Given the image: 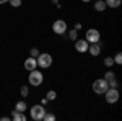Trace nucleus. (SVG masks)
Instances as JSON below:
<instances>
[{"mask_svg": "<svg viewBox=\"0 0 122 121\" xmlns=\"http://www.w3.org/2000/svg\"><path fill=\"white\" fill-rule=\"evenodd\" d=\"M85 39L90 43V44H93V43H99V39H101V35H99V31L96 28H90L86 29V36Z\"/></svg>", "mask_w": 122, "mask_h": 121, "instance_id": "obj_7", "label": "nucleus"}, {"mask_svg": "<svg viewBox=\"0 0 122 121\" xmlns=\"http://www.w3.org/2000/svg\"><path fill=\"white\" fill-rule=\"evenodd\" d=\"M51 2H52V3H54V5H57V3H59V2H60V0H51Z\"/></svg>", "mask_w": 122, "mask_h": 121, "instance_id": "obj_26", "label": "nucleus"}, {"mask_svg": "<svg viewBox=\"0 0 122 121\" xmlns=\"http://www.w3.org/2000/svg\"><path fill=\"white\" fill-rule=\"evenodd\" d=\"M28 82H29V85H33V87H39V85L44 82V74H42L41 70H38V67H36V69L29 70Z\"/></svg>", "mask_w": 122, "mask_h": 121, "instance_id": "obj_1", "label": "nucleus"}, {"mask_svg": "<svg viewBox=\"0 0 122 121\" xmlns=\"http://www.w3.org/2000/svg\"><path fill=\"white\" fill-rule=\"evenodd\" d=\"M47 110L44 108V105L39 103V105H34V106L29 110V115H31V118H33L34 121H41L42 118H44V113Z\"/></svg>", "mask_w": 122, "mask_h": 121, "instance_id": "obj_3", "label": "nucleus"}, {"mask_svg": "<svg viewBox=\"0 0 122 121\" xmlns=\"http://www.w3.org/2000/svg\"><path fill=\"white\" fill-rule=\"evenodd\" d=\"M103 79L106 80V82H107V84H109L111 80H114V79H116V74H114L112 70H106V74H104Z\"/></svg>", "mask_w": 122, "mask_h": 121, "instance_id": "obj_15", "label": "nucleus"}, {"mask_svg": "<svg viewBox=\"0 0 122 121\" xmlns=\"http://www.w3.org/2000/svg\"><path fill=\"white\" fill-rule=\"evenodd\" d=\"M8 0H0V5H3V3H7Z\"/></svg>", "mask_w": 122, "mask_h": 121, "instance_id": "obj_27", "label": "nucleus"}, {"mask_svg": "<svg viewBox=\"0 0 122 121\" xmlns=\"http://www.w3.org/2000/svg\"><path fill=\"white\" fill-rule=\"evenodd\" d=\"M103 95H104L106 102L109 103V105L117 103V102H119V97H121V95H119V90H117V88H114V87H109V88H107Z\"/></svg>", "mask_w": 122, "mask_h": 121, "instance_id": "obj_4", "label": "nucleus"}, {"mask_svg": "<svg viewBox=\"0 0 122 121\" xmlns=\"http://www.w3.org/2000/svg\"><path fill=\"white\" fill-rule=\"evenodd\" d=\"M25 69L26 70H33V69H36L38 67V61H36V57H28L26 61H25Z\"/></svg>", "mask_w": 122, "mask_h": 121, "instance_id": "obj_10", "label": "nucleus"}, {"mask_svg": "<svg viewBox=\"0 0 122 121\" xmlns=\"http://www.w3.org/2000/svg\"><path fill=\"white\" fill-rule=\"evenodd\" d=\"M46 98L49 100V102H54V100L57 98V92L56 90H49V92L46 93Z\"/></svg>", "mask_w": 122, "mask_h": 121, "instance_id": "obj_16", "label": "nucleus"}, {"mask_svg": "<svg viewBox=\"0 0 122 121\" xmlns=\"http://www.w3.org/2000/svg\"><path fill=\"white\" fill-rule=\"evenodd\" d=\"M104 3H106L107 8H119L122 0H104Z\"/></svg>", "mask_w": 122, "mask_h": 121, "instance_id": "obj_12", "label": "nucleus"}, {"mask_svg": "<svg viewBox=\"0 0 122 121\" xmlns=\"http://www.w3.org/2000/svg\"><path fill=\"white\" fill-rule=\"evenodd\" d=\"M88 46H90V43L86 39H75V51L76 52H80V54L86 52L88 51Z\"/></svg>", "mask_w": 122, "mask_h": 121, "instance_id": "obj_8", "label": "nucleus"}, {"mask_svg": "<svg viewBox=\"0 0 122 121\" xmlns=\"http://www.w3.org/2000/svg\"><path fill=\"white\" fill-rule=\"evenodd\" d=\"M104 65H106V67H112V65H114V59L111 56L106 57V59H104Z\"/></svg>", "mask_w": 122, "mask_h": 121, "instance_id": "obj_21", "label": "nucleus"}, {"mask_svg": "<svg viewBox=\"0 0 122 121\" xmlns=\"http://www.w3.org/2000/svg\"><path fill=\"white\" fill-rule=\"evenodd\" d=\"M13 121H26L28 118H26V115L23 111H18V110H13L11 111V116H10Z\"/></svg>", "mask_w": 122, "mask_h": 121, "instance_id": "obj_11", "label": "nucleus"}, {"mask_svg": "<svg viewBox=\"0 0 122 121\" xmlns=\"http://www.w3.org/2000/svg\"><path fill=\"white\" fill-rule=\"evenodd\" d=\"M8 3L13 7V8H18V7H21V0H8Z\"/></svg>", "mask_w": 122, "mask_h": 121, "instance_id": "obj_22", "label": "nucleus"}, {"mask_svg": "<svg viewBox=\"0 0 122 121\" xmlns=\"http://www.w3.org/2000/svg\"><path fill=\"white\" fill-rule=\"evenodd\" d=\"M106 8H107V7H106L104 0H96V2H94V10H96V12H104Z\"/></svg>", "mask_w": 122, "mask_h": 121, "instance_id": "obj_13", "label": "nucleus"}, {"mask_svg": "<svg viewBox=\"0 0 122 121\" xmlns=\"http://www.w3.org/2000/svg\"><path fill=\"white\" fill-rule=\"evenodd\" d=\"M81 2H83V3H88V2H91V0H81Z\"/></svg>", "mask_w": 122, "mask_h": 121, "instance_id": "obj_28", "label": "nucleus"}, {"mask_svg": "<svg viewBox=\"0 0 122 121\" xmlns=\"http://www.w3.org/2000/svg\"><path fill=\"white\" fill-rule=\"evenodd\" d=\"M86 52H90L93 57H98L99 54H101V44H99V43H93V44H90Z\"/></svg>", "mask_w": 122, "mask_h": 121, "instance_id": "obj_9", "label": "nucleus"}, {"mask_svg": "<svg viewBox=\"0 0 122 121\" xmlns=\"http://www.w3.org/2000/svg\"><path fill=\"white\" fill-rule=\"evenodd\" d=\"M36 61H38V67H41V69H49L52 65V62H54V57L51 56L49 52H39Z\"/></svg>", "mask_w": 122, "mask_h": 121, "instance_id": "obj_2", "label": "nucleus"}, {"mask_svg": "<svg viewBox=\"0 0 122 121\" xmlns=\"http://www.w3.org/2000/svg\"><path fill=\"white\" fill-rule=\"evenodd\" d=\"M44 121H56V115L54 113H44V118H42Z\"/></svg>", "mask_w": 122, "mask_h": 121, "instance_id": "obj_18", "label": "nucleus"}, {"mask_svg": "<svg viewBox=\"0 0 122 121\" xmlns=\"http://www.w3.org/2000/svg\"><path fill=\"white\" fill-rule=\"evenodd\" d=\"M67 29H68V26H67V21H64V20H56L54 23H52V31L56 33V35H65Z\"/></svg>", "mask_w": 122, "mask_h": 121, "instance_id": "obj_6", "label": "nucleus"}, {"mask_svg": "<svg viewBox=\"0 0 122 121\" xmlns=\"http://www.w3.org/2000/svg\"><path fill=\"white\" fill-rule=\"evenodd\" d=\"M47 102H49V100H47L46 97H44V98H42V100H41V105H44V106H46V105H47Z\"/></svg>", "mask_w": 122, "mask_h": 121, "instance_id": "obj_24", "label": "nucleus"}, {"mask_svg": "<svg viewBox=\"0 0 122 121\" xmlns=\"http://www.w3.org/2000/svg\"><path fill=\"white\" fill-rule=\"evenodd\" d=\"M67 31H68V29H67ZM68 38H70L72 41H75V39H78V31H76L75 28H73V29H70V31H68Z\"/></svg>", "mask_w": 122, "mask_h": 121, "instance_id": "obj_17", "label": "nucleus"}, {"mask_svg": "<svg viewBox=\"0 0 122 121\" xmlns=\"http://www.w3.org/2000/svg\"><path fill=\"white\" fill-rule=\"evenodd\" d=\"M28 93H29V88L26 87V85H21V88H20V95H21V97H28Z\"/></svg>", "mask_w": 122, "mask_h": 121, "instance_id": "obj_19", "label": "nucleus"}, {"mask_svg": "<svg viewBox=\"0 0 122 121\" xmlns=\"http://www.w3.org/2000/svg\"><path fill=\"white\" fill-rule=\"evenodd\" d=\"M81 28H83V26H81V23H76V25H75V29H76V31H78V29H81Z\"/></svg>", "mask_w": 122, "mask_h": 121, "instance_id": "obj_25", "label": "nucleus"}, {"mask_svg": "<svg viewBox=\"0 0 122 121\" xmlns=\"http://www.w3.org/2000/svg\"><path fill=\"white\" fill-rule=\"evenodd\" d=\"M29 54H31V57H38L39 56V49H38V47H31Z\"/></svg>", "mask_w": 122, "mask_h": 121, "instance_id": "obj_23", "label": "nucleus"}, {"mask_svg": "<svg viewBox=\"0 0 122 121\" xmlns=\"http://www.w3.org/2000/svg\"><path fill=\"white\" fill-rule=\"evenodd\" d=\"M107 88H109V85H107V82H106L104 79H96L93 82V92L96 93V95H103Z\"/></svg>", "mask_w": 122, "mask_h": 121, "instance_id": "obj_5", "label": "nucleus"}, {"mask_svg": "<svg viewBox=\"0 0 122 121\" xmlns=\"http://www.w3.org/2000/svg\"><path fill=\"white\" fill-rule=\"evenodd\" d=\"M15 110H18V111H26L28 110V105L23 102V100H20V102H16V105H15Z\"/></svg>", "mask_w": 122, "mask_h": 121, "instance_id": "obj_14", "label": "nucleus"}, {"mask_svg": "<svg viewBox=\"0 0 122 121\" xmlns=\"http://www.w3.org/2000/svg\"><path fill=\"white\" fill-rule=\"evenodd\" d=\"M112 59H114V64H119V65H121L122 64V52H117Z\"/></svg>", "mask_w": 122, "mask_h": 121, "instance_id": "obj_20", "label": "nucleus"}]
</instances>
